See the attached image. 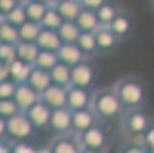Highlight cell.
<instances>
[{
	"label": "cell",
	"mask_w": 154,
	"mask_h": 153,
	"mask_svg": "<svg viewBox=\"0 0 154 153\" xmlns=\"http://www.w3.org/2000/svg\"><path fill=\"white\" fill-rule=\"evenodd\" d=\"M112 87L116 92L125 112L143 109L148 103L149 97L148 84L143 78L137 75H125L119 78Z\"/></svg>",
	"instance_id": "6da1fadb"
},
{
	"label": "cell",
	"mask_w": 154,
	"mask_h": 153,
	"mask_svg": "<svg viewBox=\"0 0 154 153\" xmlns=\"http://www.w3.org/2000/svg\"><path fill=\"white\" fill-rule=\"evenodd\" d=\"M90 107L101 121H121L125 113L113 87H104V89L93 92Z\"/></svg>",
	"instance_id": "7a4b0ae2"
},
{
	"label": "cell",
	"mask_w": 154,
	"mask_h": 153,
	"mask_svg": "<svg viewBox=\"0 0 154 153\" xmlns=\"http://www.w3.org/2000/svg\"><path fill=\"white\" fill-rule=\"evenodd\" d=\"M152 118L143 110V109H137V110H130L125 112L124 116L121 118V127L122 132L131 139H140L146 129L149 127Z\"/></svg>",
	"instance_id": "3957f363"
},
{
	"label": "cell",
	"mask_w": 154,
	"mask_h": 153,
	"mask_svg": "<svg viewBox=\"0 0 154 153\" xmlns=\"http://www.w3.org/2000/svg\"><path fill=\"white\" fill-rule=\"evenodd\" d=\"M37 132L25 112L6 120V141H29Z\"/></svg>",
	"instance_id": "277c9868"
},
{
	"label": "cell",
	"mask_w": 154,
	"mask_h": 153,
	"mask_svg": "<svg viewBox=\"0 0 154 153\" xmlns=\"http://www.w3.org/2000/svg\"><path fill=\"white\" fill-rule=\"evenodd\" d=\"M48 132L55 136H66V135H73V127H72V110L67 107L55 109L52 110L51 121L48 126Z\"/></svg>",
	"instance_id": "5b68a950"
},
{
	"label": "cell",
	"mask_w": 154,
	"mask_h": 153,
	"mask_svg": "<svg viewBox=\"0 0 154 153\" xmlns=\"http://www.w3.org/2000/svg\"><path fill=\"white\" fill-rule=\"evenodd\" d=\"M79 144L82 148H90V150H105L107 147V141H108V136L105 133V130L101 127V124L85 130V132L76 135Z\"/></svg>",
	"instance_id": "8992f818"
},
{
	"label": "cell",
	"mask_w": 154,
	"mask_h": 153,
	"mask_svg": "<svg viewBox=\"0 0 154 153\" xmlns=\"http://www.w3.org/2000/svg\"><path fill=\"white\" fill-rule=\"evenodd\" d=\"M40 101L45 103L52 110L67 107V87L51 84L45 92L40 94Z\"/></svg>",
	"instance_id": "52a82bcc"
},
{
	"label": "cell",
	"mask_w": 154,
	"mask_h": 153,
	"mask_svg": "<svg viewBox=\"0 0 154 153\" xmlns=\"http://www.w3.org/2000/svg\"><path fill=\"white\" fill-rule=\"evenodd\" d=\"M101 120L98 115L92 110V107L89 109H81V110L72 112V127H73V135H79L85 130H89L95 126H98Z\"/></svg>",
	"instance_id": "ba28073f"
},
{
	"label": "cell",
	"mask_w": 154,
	"mask_h": 153,
	"mask_svg": "<svg viewBox=\"0 0 154 153\" xmlns=\"http://www.w3.org/2000/svg\"><path fill=\"white\" fill-rule=\"evenodd\" d=\"M93 92L90 89H82V87L70 86L67 87V109L72 112L81 110V109H89L92 106Z\"/></svg>",
	"instance_id": "9c48e42d"
},
{
	"label": "cell",
	"mask_w": 154,
	"mask_h": 153,
	"mask_svg": "<svg viewBox=\"0 0 154 153\" xmlns=\"http://www.w3.org/2000/svg\"><path fill=\"white\" fill-rule=\"evenodd\" d=\"M93 81H95V69L89 63V60L82 61V63H79V64L72 68L70 86L82 87V89H90Z\"/></svg>",
	"instance_id": "30bf717a"
},
{
	"label": "cell",
	"mask_w": 154,
	"mask_h": 153,
	"mask_svg": "<svg viewBox=\"0 0 154 153\" xmlns=\"http://www.w3.org/2000/svg\"><path fill=\"white\" fill-rule=\"evenodd\" d=\"M25 113H26V116L29 118V121L32 123V126L37 130H48L51 115H52V109H49L45 103H41V101L35 103Z\"/></svg>",
	"instance_id": "8fae6325"
},
{
	"label": "cell",
	"mask_w": 154,
	"mask_h": 153,
	"mask_svg": "<svg viewBox=\"0 0 154 153\" xmlns=\"http://www.w3.org/2000/svg\"><path fill=\"white\" fill-rule=\"evenodd\" d=\"M57 54H58L60 63L66 64V66H69V68H73L76 64L89 60L84 55V52L78 48L76 43H63Z\"/></svg>",
	"instance_id": "7c38bea8"
},
{
	"label": "cell",
	"mask_w": 154,
	"mask_h": 153,
	"mask_svg": "<svg viewBox=\"0 0 154 153\" xmlns=\"http://www.w3.org/2000/svg\"><path fill=\"white\" fill-rule=\"evenodd\" d=\"M14 101L18 104L21 112H26L31 106L40 101V94L35 92L32 87L26 83H18L14 94Z\"/></svg>",
	"instance_id": "4fadbf2b"
},
{
	"label": "cell",
	"mask_w": 154,
	"mask_h": 153,
	"mask_svg": "<svg viewBox=\"0 0 154 153\" xmlns=\"http://www.w3.org/2000/svg\"><path fill=\"white\" fill-rule=\"evenodd\" d=\"M51 153H81L82 147L76 138V135L55 136L49 144Z\"/></svg>",
	"instance_id": "5bb4252c"
},
{
	"label": "cell",
	"mask_w": 154,
	"mask_h": 153,
	"mask_svg": "<svg viewBox=\"0 0 154 153\" xmlns=\"http://www.w3.org/2000/svg\"><path fill=\"white\" fill-rule=\"evenodd\" d=\"M95 37H96L99 54H110V52H113L116 49V46L119 45V41H121L112 31H110V28H107V26H101L95 32Z\"/></svg>",
	"instance_id": "9a60e30c"
},
{
	"label": "cell",
	"mask_w": 154,
	"mask_h": 153,
	"mask_svg": "<svg viewBox=\"0 0 154 153\" xmlns=\"http://www.w3.org/2000/svg\"><path fill=\"white\" fill-rule=\"evenodd\" d=\"M25 83L29 84L35 92L41 94L52 84V80H51V74L48 71H43V69H38V68L32 66V69H31V72H29Z\"/></svg>",
	"instance_id": "2e32d148"
},
{
	"label": "cell",
	"mask_w": 154,
	"mask_h": 153,
	"mask_svg": "<svg viewBox=\"0 0 154 153\" xmlns=\"http://www.w3.org/2000/svg\"><path fill=\"white\" fill-rule=\"evenodd\" d=\"M63 41L58 35L57 31H51V29H45L43 28L38 38H37V46L41 51H52V52H58V49L61 48Z\"/></svg>",
	"instance_id": "e0dca14e"
},
{
	"label": "cell",
	"mask_w": 154,
	"mask_h": 153,
	"mask_svg": "<svg viewBox=\"0 0 154 153\" xmlns=\"http://www.w3.org/2000/svg\"><path fill=\"white\" fill-rule=\"evenodd\" d=\"M15 54H17V60L34 66V63L40 54V48L37 46V43L20 41L18 45H15Z\"/></svg>",
	"instance_id": "ac0fdd59"
},
{
	"label": "cell",
	"mask_w": 154,
	"mask_h": 153,
	"mask_svg": "<svg viewBox=\"0 0 154 153\" xmlns=\"http://www.w3.org/2000/svg\"><path fill=\"white\" fill-rule=\"evenodd\" d=\"M75 23L81 29V32H96L101 28V23H99V18H98L96 12L89 11V9H82L79 12L78 18L75 20Z\"/></svg>",
	"instance_id": "d6986e66"
},
{
	"label": "cell",
	"mask_w": 154,
	"mask_h": 153,
	"mask_svg": "<svg viewBox=\"0 0 154 153\" xmlns=\"http://www.w3.org/2000/svg\"><path fill=\"white\" fill-rule=\"evenodd\" d=\"M55 8L64 21H75L78 18L79 12L82 11L79 0H64V2L55 3Z\"/></svg>",
	"instance_id": "ffe728a7"
},
{
	"label": "cell",
	"mask_w": 154,
	"mask_h": 153,
	"mask_svg": "<svg viewBox=\"0 0 154 153\" xmlns=\"http://www.w3.org/2000/svg\"><path fill=\"white\" fill-rule=\"evenodd\" d=\"M76 45L84 52V55L87 58H92V57H95V55L99 54L95 32H81V35H79V38L76 41Z\"/></svg>",
	"instance_id": "44dd1931"
},
{
	"label": "cell",
	"mask_w": 154,
	"mask_h": 153,
	"mask_svg": "<svg viewBox=\"0 0 154 153\" xmlns=\"http://www.w3.org/2000/svg\"><path fill=\"white\" fill-rule=\"evenodd\" d=\"M49 74H51L52 84H57V86H61V87H70L72 68L66 66L63 63H58Z\"/></svg>",
	"instance_id": "7402d4cb"
},
{
	"label": "cell",
	"mask_w": 154,
	"mask_h": 153,
	"mask_svg": "<svg viewBox=\"0 0 154 153\" xmlns=\"http://www.w3.org/2000/svg\"><path fill=\"white\" fill-rule=\"evenodd\" d=\"M23 6H25L28 20L41 25V20H43V17H45V14H46V11L51 5L40 3V2H35V0H28V2L23 3Z\"/></svg>",
	"instance_id": "603a6c76"
},
{
	"label": "cell",
	"mask_w": 154,
	"mask_h": 153,
	"mask_svg": "<svg viewBox=\"0 0 154 153\" xmlns=\"http://www.w3.org/2000/svg\"><path fill=\"white\" fill-rule=\"evenodd\" d=\"M107 28H110V31H112L119 40H122V38H125V37L130 34V31H131V20H130L128 15H125V14L121 12V14L112 21V25L107 26Z\"/></svg>",
	"instance_id": "cb8c5ba5"
},
{
	"label": "cell",
	"mask_w": 154,
	"mask_h": 153,
	"mask_svg": "<svg viewBox=\"0 0 154 153\" xmlns=\"http://www.w3.org/2000/svg\"><path fill=\"white\" fill-rule=\"evenodd\" d=\"M57 32L63 43H76L81 35V29L75 21H63V25Z\"/></svg>",
	"instance_id": "d4e9b609"
},
{
	"label": "cell",
	"mask_w": 154,
	"mask_h": 153,
	"mask_svg": "<svg viewBox=\"0 0 154 153\" xmlns=\"http://www.w3.org/2000/svg\"><path fill=\"white\" fill-rule=\"evenodd\" d=\"M58 63H60V60H58V54H57V52H52V51H41V49H40V54H38L35 63H34V68H38V69H43V71L51 72Z\"/></svg>",
	"instance_id": "484cf974"
},
{
	"label": "cell",
	"mask_w": 154,
	"mask_h": 153,
	"mask_svg": "<svg viewBox=\"0 0 154 153\" xmlns=\"http://www.w3.org/2000/svg\"><path fill=\"white\" fill-rule=\"evenodd\" d=\"M41 25L35 23V21H26L18 28V34H20V41H28V43H37V38L41 32Z\"/></svg>",
	"instance_id": "4316f807"
},
{
	"label": "cell",
	"mask_w": 154,
	"mask_h": 153,
	"mask_svg": "<svg viewBox=\"0 0 154 153\" xmlns=\"http://www.w3.org/2000/svg\"><path fill=\"white\" fill-rule=\"evenodd\" d=\"M63 17L60 15V12L57 11L55 5H51L41 20V28L45 29H51V31H58L60 26L63 25Z\"/></svg>",
	"instance_id": "83f0119b"
},
{
	"label": "cell",
	"mask_w": 154,
	"mask_h": 153,
	"mask_svg": "<svg viewBox=\"0 0 154 153\" xmlns=\"http://www.w3.org/2000/svg\"><path fill=\"white\" fill-rule=\"evenodd\" d=\"M32 66L31 64H26L20 60H15L14 63L9 64V74H11V80L15 83H25L29 72H31Z\"/></svg>",
	"instance_id": "f1b7e54d"
},
{
	"label": "cell",
	"mask_w": 154,
	"mask_h": 153,
	"mask_svg": "<svg viewBox=\"0 0 154 153\" xmlns=\"http://www.w3.org/2000/svg\"><path fill=\"white\" fill-rule=\"evenodd\" d=\"M119 14H121L119 9H118L112 2L104 3V5L96 11V15H98V18H99L101 26H110V25H112V21H113Z\"/></svg>",
	"instance_id": "f546056e"
},
{
	"label": "cell",
	"mask_w": 154,
	"mask_h": 153,
	"mask_svg": "<svg viewBox=\"0 0 154 153\" xmlns=\"http://www.w3.org/2000/svg\"><path fill=\"white\" fill-rule=\"evenodd\" d=\"M0 43H5V45H18L20 43V34H18V28L5 21V23L0 26Z\"/></svg>",
	"instance_id": "4dcf8cb0"
},
{
	"label": "cell",
	"mask_w": 154,
	"mask_h": 153,
	"mask_svg": "<svg viewBox=\"0 0 154 153\" xmlns=\"http://www.w3.org/2000/svg\"><path fill=\"white\" fill-rule=\"evenodd\" d=\"M6 21H8V23H11V25H14V26H17V28H20L23 23H26L28 17H26L25 6L20 3V5L15 6L11 12H8V14H6Z\"/></svg>",
	"instance_id": "1f68e13d"
},
{
	"label": "cell",
	"mask_w": 154,
	"mask_h": 153,
	"mask_svg": "<svg viewBox=\"0 0 154 153\" xmlns=\"http://www.w3.org/2000/svg\"><path fill=\"white\" fill-rule=\"evenodd\" d=\"M20 112L21 110H20L18 104L14 101V98L0 100V116H3L5 120H9L11 116H15Z\"/></svg>",
	"instance_id": "d6a6232c"
},
{
	"label": "cell",
	"mask_w": 154,
	"mask_h": 153,
	"mask_svg": "<svg viewBox=\"0 0 154 153\" xmlns=\"http://www.w3.org/2000/svg\"><path fill=\"white\" fill-rule=\"evenodd\" d=\"M38 148L34 147L29 141H11L9 142V153H37Z\"/></svg>",
	"instance_id": "836d02e7"
},
{
	"label": "cell",
	"mask_w": 154,
	"mask_h": 153,
	"mask_svg": "<svg viewBox=\"0 0 154 153\" xmlns=\"http://www.w3.org/2000/svg\"><path fill=\"white\" fill-rule=\"evenodd\" d=\"M15 60H17L15 46L0 43V61H3V63H6V64H11V63H14Z\"/></svg>",
	"instance_id": "e575fe53"
},
{
	"label": "cell",
	"mask_w": 154,
	"mask_h": 153,
	"mask_svg": "<svg viewBox=\"0 0 154 153\" xmlns=\"http://www.w3.org/2000/svg\"><path fill=\"white\" fill-rule=\"evenodd\" d=\"M17 84L12 80H6V81H0V100H9L14 98L15 89H17Z\"/></svg>",
	"instance_id": "d590c367"
},
{
	"label": "cell",
	"mask_w": 154,
	"mask_h": 153,
	"mask_svg": "<svg viewBox=\"0 0 154 153\" xmlns=\"http://www.w3.org/2000/svg\"><path fill=\"white\" fill-rule=\"evenodd\" d=\"M121 151H122V153H149V151L145 148V145L142 144L140 139H134V141L127 142L125 145L121 147Z\"/></svg>",
	"instance_id": "8d00e7d4"
},
{
	"label": "cell",
	"mask_w": 154,
	"mask_h": 153,
	"mask_svg": "<svg viewBox=\"0 0 154 153\" xmlns=\"http://www.w3.org/2000/svg\"><path fill=\"white\" fill-rule=\"evenodd\" d=\"M140 141L148 151H154V118H152L149 127L146 129V132L143 133V136L140 138Z\"/></svg>",
	"instance_id": "74e56055"
},
{
	"label": "cell",
	"mask_w": 154,
	"mask_h": 153,
	"mask_svg": "<svg viewBox=\"0 0 154 153\" xmlns=\"http://www.w3.org/2000/svg\"><path fill=\"white\" fill-rule=\"evenodd\" d=\"M107 2L108 0H79L82 9H89V11H95V12Z\"/></svg>",
	"instance_id": "f35d334b"
},
{
	"label": "cell",
	"mask_w": 154,
	"mask_h": 153,
	"mask_svg": "<svg viewBox=\"0 0 154 153\" xmlns=\"http://www.w3.org/2000/svg\"><path fill=\"white\" fill-rule=\"evenodd\" d=\"M20 3L17 2V0H0V11H2L5 15L8 12H11L15 6H18Z\"/></svg>",
	"instance_id": "ab89813d"
},
{
	"label": "cell",
	"mask_w": 154,
	"mask_h": 153,
	"mask_svg": "<svg viewBox=\"0 0 154 153\" xmlns=\"http://www.w3.org/2000/svg\"><path fill=\"white\" fill-rule=\"evenodd\" d=\"M11 80V74H9V64L0 61V81H6Z\"/></svg>",
	"instance_id": "60d3db41"
},
{
	"label": "cell",
	"mask_w": 154,
	"mask_h": 153,
	"mask_svg": "<svg viewBox=\"0 0 154 153\" xmlns=\"http://www.w3.org/2000/svg\"><path fill=\"white\" fill-rule=\"evenodd\" d=\"M0 141H6V120L0 116Z\"/></svg>",
	"instance_id": "b9f144b4"
},
{
	"label": "cell",
	"mask_w": 154,
	"mask_h": 153,
	"mask_svg": "<svg viewBox=\"0 0 154 153\" xmlns=\"http://www.w3.org/2000/svg\"><path fill=\"white\" fill-rule=\"evenodd\" d=\"M0 153H9V142L0 141Z\"/></svg>",
	"instance_id": "7bdbcfd3"
},
{
	"label": "cell",
	"mask_w": 154,
	"mask_h": 153,
	"mask_svg": "<svg viewBox=\"0 0 154 153\" xmlns=\"http://www.w3.org/2000/svg\"><path fill=\"white\" fill-rule=\"evenodd\" d=\"M81 153H105V151H102V150H90V148H82V151Z\"/></svg>",
	"instance_id": "ee69618b"
},
{
	"label": "cell",
	"mask_w": 154,
	"mask_h": 153,
	"mask_svg": "<svg viewBox=\"0 0 154 153\" xmlns=\"http://www.w3.org/2000/svg\"><path fill=\"white\" fill-rule=\"evenodd\" d=\"M5 21H6V15H5L2 11H0V26H2V25L5 23Z\"/></svg>",
	"instance_id": "f6af8a7d"
},
{
	"label": "cell",
	"mask_w": 154,
	"mask_h": 153,
	"mask_svg": "<svg viewBox=\"0 0 154 153\" xmlns=\"http://www.w3.org/2000/svg\"><path fill=\"white\" fill-rule=\"evenodd\" d=\"M37 153H51V150H49V147H43V148H38Z\"/></svg>",
	"instance_id": "bcb514c9"
},
{
	"label": "cell",
	"mask_w": 154,
	"mask_h": 153,
	"mask_svg": "<svg viewBox=\"0 0 154 153\" xmlns=\"http://www.w3.org/2000/svg\"><path fill=\"white\" fill-rule=\"evenodd\" d=\"M35 2H40V3H46V5H52V0H35Z\"/></svg>",
	"instance_id": "7dc6e473"
},
{
	"label": "cell",
	"mask_w": 154,
	"mask_h": 153,
	"mask_svg": "<svg viewBox=\"0 0 154 153\" xmlns=\"http://www.w3.org/2000/svg\"><path fill=\"white\" fill-rule=\"evenodd\" d=\"M60 2H64V0H52V5H55V3H60Z\"/></svg>",
	"instance_id": "c3c4849f"
},
{
	"label": "cell",
	"mask_w": 154,
	"mask_h": 153,
	"mask_svg": "<svg viewBox=\"0 0 154 153\" xmlns=\"http://www.w3.org/2000/svg\"><path fill=\"white\" fill-rule=\"evenodd\" d=\"M17 2H18V3H21V5H23L25 2H28V0H17Z\"/></svg>",
	"instance_id": "681fc988"
},
{
	"label": "cell",
	"mask_w": 154,
	"mask_h": 153,
	"mask_svg": "<svg viewBox=\"0 0 154 153\" xmlns=\"http://www.w3.org/2000/svg\"><path fill=\"white\" fill-rule=\"evenodd\" d=\"M115 153H122V151H121V148H119V150H116V151H115Z\"/></svg>",
	"instance_id": "f907efd6"
},
{
	"label": "cell",
	"mask_w": 154,
	"mask_h": 153,
	"mask_svg": "<svg viewBox=\"0 0 154 153\" xmlns=\"http://www.w3.org/2000/svg\"><path fill=\"white\" fill-rule=\"evenodd\" d=\"M152 5H154V0H152Z\"/></svg>",
	"instance_id": "816d5d0a"
}]
</instances>
